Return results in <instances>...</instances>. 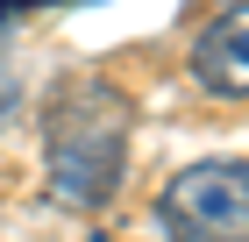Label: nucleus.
Wrapping results in <instances>:
<instances>
[{
  "label": "nucleus",
  "mask_w": 249,
  "mask_h": 242,
  "mask_svg": "<svg viewBox=\"0 0 249 242\" xmlns=\"http://www.w3.org/2000/svg\"><path fill=\"white\" fill-rule=\"evenodd\" d=\"M171 242H249V164H185L157 200Z\"/></svg>",
  "instance_id": "nucleus-2"
},
{
  "label": "nucleus",
  "mask_w": 249,
  "mask_h": 242,
  "mask_svg": "<svg viewBox=\"0 0 249 242\" xmlns=\"http://www.w3.org/2000/svg\"><path fill=\"white\" fill-rule=\"evenodd\" d=\"M192 78L221 100H249V7L213 15L192 43Z\"/></svg>",
  "instance_id": "nucleus-3"
},
{
  "label": "nucleus",
  "mask_w": 249,
  "mask_h": 242,
  "mask_svg": "<svg viewBox=\"0 0 249 242\" xmlns=\"http://www.w3.org/2000/svg\"><path fill=\"white\" fill-rule=\"evenodd\" d=\"M15 107V72H7V64H0V114Z\"/></svg>",
  "instance_id": "nucleus-4"
},
{
  "label": "nucleus",
  "mask_w": 249,
  "mask_h": 242,
  "mask_svg": "<svg viewBox=\"0 0 249 242\" xmlns=\"http://www.w3.org/2000/svg\"><path fill=\"white\" fill-rule=\"evenodd\" d=\"M121 164H128V100L107 78L64 86L50 100V121H43V178H50V200H64V206L114 200Z\"/></svg>",
  "instance_id": "nucleus-1"
}]
</instances>
